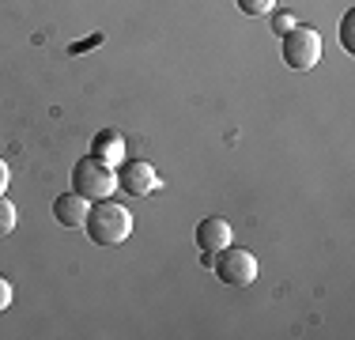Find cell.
<instances>
[{
    "label": "cell",
    "mask_w": 355,
    "mask_h": 340,
    "mask_svg": "<svg viewBox=\"0 0 355 340\" xmlns=\"http://www.w3.org/2000/svg\"><path fill=\"white\" fill-rule=\"evenodd\" d=\"M291 27H295V19H291L287 12H276V15H272V34H287Z\"/></svg>",
    "instance_id": "12"
},
{
    "label": "cell",
    "mask_w": 355,
    "mask_h": 340,
    "mask_svg": "<svg viewBox=\"0 0 355 340\" xmlns=\"http://www.w3.org/2000/svg\"><path fill=\"white\" fill-rule=\"evenodd\" d=\"M8 306H12V284H8L4 276H0V314H4Z\"/></svg>",
    "instance_id": "13"
},
{
    "label": "cell",
    "mask_w": 355,
    "mask_h": 340,
    "mask_svg": "<svg viewBox=\"0 0 355 340\" xmlns=\"http://www.w3.org/2000/svg\"><path fill=\"white\" fill-rule=\"evenodd\" d=\"M231 223H227L223 216H208V219H200L197 223V246H200V253H219V250H227L231 246Z\"/></svg>",
    "instance_id": "6"
},
{
    "label": "cell",
    "mask_w": 355,
    "mask_h": 340,
    "mask_svg": "<svg viewBox=\"0 0 355 340\" xmlns=\"http://www.w3.org/2000/svg\"><path fill=\"white\" fill-rule=\"evenodd\" d=\"M212 269H216V276L223 280V284H231V287H250L253 280H257V257H253L250 250H239V246L219 250Z\"/></svg>",
    "instance_id": "4"
},
{
    "label": "cell",
    "mask_w": 355,
    "mask_h": 340,
    "mask_svg": "<svg viewBox=\"0 0 355 340\" xmlns=\"http://www.w3.org/2000/svg\"><path fill=\"white\" fill-rule=\"evenodd\" d=\"M87 235H91V242H98V246H121L125 238L132 235V212L125 208V204H117V201H95L91 204V212H87Z\"/></svg>",
    "instance_id": "1"
},
{
    "label": "cell",
    "mask_w": 355,
    "mask_h": 340,
    "mask_svg": "<svg viewBox=\"0 0 355 340\" xmlns=\"http://www.w3.org/2000/svg\"><path fill=\"white\" fill-rule=\"evenodd\" d=\"M352 27H355V15L348 12V15H344V27H340V42H344V49H348V53H355V34H352Z\"/></svg>",
    "instance_id": "11"
},
{
    "label": "cell",
    "mask_w": 355,
    "mask_h": 340,
    "mask_svg": "<svg viewBox=\"0 0 355 340\" xmlns=\"http://www.w3.org/2000/svg\"><path fill=\"white\" fill-rule=\"evenodd\" d=\"M8 178H12V174H8V163H4V159H0V193L8 189Z\"/></svg>",
    "instance_id": "14"
},
{
    "label": "cell",
    "mask_w": 355,
    "mask_h": 340,
    "mask_svg": "<svg viewBox=\"0 0 355 340\" xmlns=\"http://www.w3.org/2000/svg\"><path fill=\"white\" fill-rule=\"evenodd\" d=\"M284 61L295 68V72H310L321 61V34L306 23H295L291 31L284 34Z\"/></svg>",
    "instance_id": "3"
},
{
    "label": "cell",
    "mask_w": 355,
    "mask_h": 340,
    "mask_svg": "<svg viewBox=\"0 0 355 340\" xmlns=\"http://www.w3.org/2000/svg\"><path fill=\"white\" fill-rule=\"evenodd\" d=\"M87 212H91V201H83L80 193H61L53 201V219L61 227H83L87 223Z\"/></svg>",
    "instance_id": "7"
},
{
    "label": "cell",
    "mask_w": 355,
    "mask_h": 340,
    "mask_svg": "<svg viewBox=\"0 0 355 340\" xmlns=\"http://www.w3.org/2000/svg\"><path fill=\"white\" fill-rule=\"evenodd\" d=\"M117 185H121L129 197H148V193L159 185V174H155L151 163L132 159V163H121V170H117Z\"/></svg>",
    "instance_id": "5"
},
{
    "label": "cell",
    "mask_w": 355,
    "mask_h": 340,
    "mask_svg": "<svg viewBox=\"0 0 355 340\" xmlns=\"http://www.w3.org/2000/svg\"><path fill=\"white\" fill-rule=\"evenodd\" d=\"M91 155H98L103 163L114 167V163H121V155H125V140H121L117 133L106 129V133L95 136V144H91Z\"/></svg>",
    "instance_id": "8"
},
{
    "label": "cell",
    "mask_w": 355,
    "mask_h": 340,
    "mask_svg": "<svg viewBox=\"0 0 355 340\" xmlns=\"http://www.w3.org/2000/svg\"><path fill=\"white\" fill-rule=\"evenodd\" d=\"M12 231H15V204L0 193V238L12 235Z\"/></svg>",
    "instance_id": "9"
},
{
    "label": "cell",
    "mask_w": 355,
    "mask_h": 340,
    "mask_svg": "<svg viewBox=\"0 0 355 340\" xmlns=\"http://www.w3.org/2000/svg\"><path fill=\"white\" fill-rule=\"evenodd\" d=\"M117 189V170L103 163L98 155H83L72 167V193H80L83 201H106Z\"/></svg>",
    "instance_id": "2"
},
{
    "label": "cell",
    "mask_w": 355,
    "mask_h": 340,
    "mask_svg": "<svg viewBox=\"0 0 355 340\" xmlns=\"http://www.w3.org/2000/svg\"><path fill=\"white\" fill-rule=\"evenodd\" d=\"M234 4H239L246 15H268L276 8V0H234Z\"/></svg>",
    "instance_id": "10"
}]
</instances>
